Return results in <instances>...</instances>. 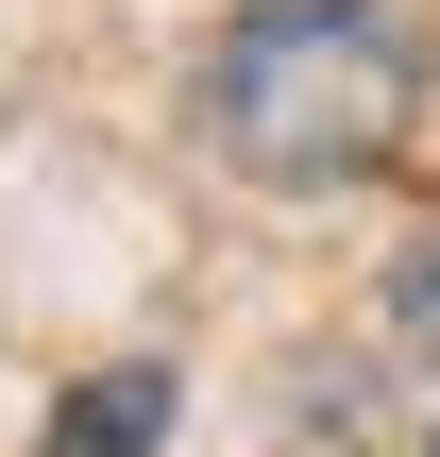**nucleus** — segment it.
I'll return each mask as SVG.
<instances>
[{"label":"nucleus","instance_id":"obj_1","mask_svg":"<svg viewBox=\"0 0 440 457\" xmlns=\"http://www.w3.org/2000/svg\"><path fill=\"white\" fill-rule=\"evenodd\" d=\"M424 119V51L390 0H237L203 51V136L254 187H373Z\"/></svg>","mask_w":440,"mask_h":457},{"label":"nucleus","instance_id":"obj_3","mask_svg":"<svg viewBox=\"0 0 440 457\" xmlns=\"http://www.w3.org/2000/svg\"><path fill=\"white\" fill-rule=\"evenodd\" d=\"M390 322H407V356H424V373H440V237H424V254H407V288H390Z\"/></svg>","mask_w":440,"mask_h":457},{"label":"nucleus","instance_id":"obj_2","mask_svg":"<svg viewBox=\"0 0 440 457\" xmlns=\"http://www.w3.org/2000/svg\"><path fill=\"white\" fill-rule=\"evenodd\" d=\"M153 424H170V390H153V373H102L85 407H51V457H136Z\"/></svg>","mask_w":440,"mask_h":457}]
</instances>
